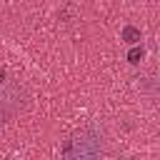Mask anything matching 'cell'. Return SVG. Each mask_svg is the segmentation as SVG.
<instances>
[{
  "instance_id": "cell-1",
  "label": "cell",
  "mask_w": 160,
  "mask_h": 160,
  "mask_svg": "<svg viewBox=\"0 0 160 160\" xmlns=\"http://www.w3.org/2000/svg\"><path fill=\"white\" fill-rule=\"evenodd\" d=\"M105 150V138H102V128L98 125H85L80 128L65 145L62 155L65 158H95Z\"/></svg>"
},
{
  "instance_id": "cell-2",
  "label": "cell",
  "mask_w": 160,
  "mask_h": 160,
  "mask_svg": "<svg viewBox=\"0 0 160 160\" xmlns=\"http://www.w3.org/2000/svg\"><path fill=\"white\" fill-rule=\"evenodd\" d=\"M142 90H145V95H148L152 102H160V65H158V68L145 78Z\"/></svg>"
}]
</instances>
